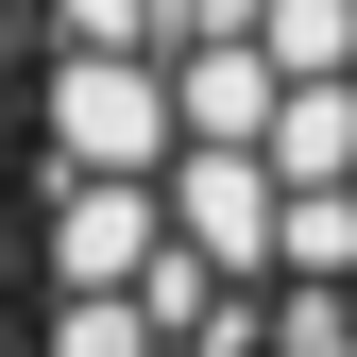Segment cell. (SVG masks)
<instances>
[{"label":"cell","mask_w":357,"mask_h":357,"mask_svg":"<svg viewBox=\"0 0 357 357\" xmlns=\"http://www.w3.org/2000/svg\"><path fill=\"white\" fill-rule=\"evenodd\" d=\"M34 153H52V170H137V188H170V170H188L170 52H34Z\"/></svg>","instance_id":"obj_1"},{"label":"cell","mask_w":357,"mask_h":357,"mask_svg":"<svg viewBox=\"0 0 357 357\" xmlns=\"http://www.w3.org/2000/svg\"><path fill=\"white\" fill-rule=\"evenodd\" d=\"M153 273H170V188L34 170V289H153Z\"/></svg>","instance_id":"obj_2"},{"label":"cell","mask_w":357,"mask_h":357,"mask_svg":"<svg viewBox=\"0 0 357 357\" xmlns=\"http://www.w3.org/2000/svg\"><path fill=\"white\" fill-rule=\"evenodd\" d=\"M17 255H34V238H17V188H0V306H17Z\"/></svg>","instance_id":"obj_3"},{"label":"cell","mask_w":357,"mask_h":357,"mask_svg":"<svg viewBox=\"0 0 357 357\" xmlns=\"http://www.w3.org/2000/svg\"><path fill=\"white\" fill-rule=\"evenodd\" d=\"M17 340H34V324H17V306H0V357H17Z\"/></svg>","instance_id":"obj_4"}]
</instances>
